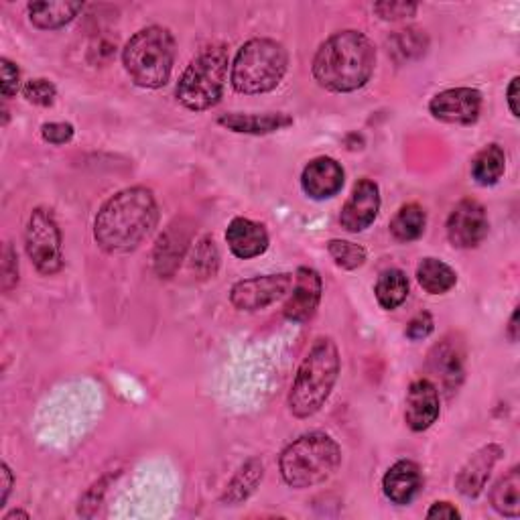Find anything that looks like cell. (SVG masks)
Segmentation results:
<instances>
[{
    "instance_id": "16",
    "label": "cell",
    "mask_w": 520,
    "mask_h": 520,
    "mask_svg": "<svg viewBox=\"0 0 520 520\" xmlns=\"http://www.w3.org/2000/svg\"><path fill=\"white\" fill-rule=\"evenodd\" d=\"M439 419V390L433 380L419 378L409 386L405 421L409 429L421 433Z\"/></svg>"
},
{
    "instance_id": "6",
    "label": "cell",
    "mask_w": 520,
    "mask_h": 520,
    "mask_svg": "<svg viewBox=\"0 0 520 520\" xmlns=\"http://www.w3.org/2000/svg\"><path fill=\"white\" fill-rule=\"evenodd\" d=\"M289 68V53L275 39H250L232 63V86L240 94H267L275 90Z\"/></svg>"
},
{
    "instance_id": "29",
    "label": "cell",
    "mask_w": 520,
    "mask_h": 520,
    "mask_svg": "<svg viewBox=\"0 0 520 520\" xmlns=\"http://www.w3.org/2000/svg\"><path fill=\"white\" fill-rule=\"evenodd\" d=\"M328 252L336 260V265L346 271H356L366 263V248L354 242L330 240Z\"/></svg>"
},
{
    "instance_id": "11",
    "label": "cell",
    "mask_w": 520,
    "mask_h": 520,
    "mask_svg": "<svg viewBox=\"0 0 520 520\" xmlns=\"http://www.w3.org/2000/svg\"><path fill=\"white\" fill-rule=\"evenodd\" d=\"M429 112L447 124H474L482 112V94L474 88H451L429 102Z\"/></svg>"
},
{
    "instance_id": "37",
    "label": "cell",
    "mask_w": 520,
    "mask_h": 520,
    "mask_svg": "<svg viewBox=\"0 0 520 520\" xmlns=\"http://www.w3.org/2000/svg\"><path fill=\"white\" fill-rule=\"evenodd\" d=\"M0 72H3V96H5V100H9L19 92L21 72L17 65L7 57L0 59Z\"/></svg>"
},
{
    "instance_id": "20",
    "label": "cell",
    "mask_w": 520,
    "mask_h": 520,
    "mask_svg": "<svg viewBox=\"0 0 520 520\" xmlns=\"http://www.w3.org/2000/svg\"><path fill=\"white\" fill-rule=\"evenodd\" d=\"M222 126L232 133L240 135H271L293 124V118L283 112H267V114H224L218 118Z\"/></svg>"
},
{
    "instance_id": "25",
    "label": "cell",
    "mask_w": 520,
    "mask_h": 520,
    "mask_svg": "<svg viewBox=\"0 0 520 520\" xmlns=\"http://www.w3.org/2000/svg\"><path fill=\"white\" fill-rule=\"evenodd\" d=\"M492 506L498 514L516 518L520 514V470L514 466L506 476H502L492 492H490Z\"/></svg>"
},
{
    "instance_id": "31",
    "label": "cell",
    "mask_w": 520,
    "mask_h": 520,
    "mask_svg": "<svg viewBox=\"0 0 520 520\" xmlns=\"http://www.w3.org/2000/svg\"><path fill=\"white\" fill-rule=\"evenodd\" d=\"M23 96L27 98V102L47 108V106H53V102L57 98V88L53 86V82H49L45 78H35L25 84Z\"/></svg>"
},
{
    "instance_id": "12",
    "label": "cell",
    "mask_w": 520,
    "mask_h": 520,
    "mask_svg": "<svg viewBox=\"0 0 520 520\" xmlns=\"http://www.w3.org/2000/svg\"><path fill=\"white\" fill-rule=\"evenodd\" d=\"M464 358H466V354H464L462 344L451 336L443 338L429 352L427 368L433 374V378L439 380V386L449 397L453 393H458V388L464 380Z\"/></svg>"
},
{
    "instance_id": "5",
    "label": "cell",
    "mask_w": 520,
    "mask_h": 520,
    "mask_svg": "<svg viewBox=\"0 0 520 520\" xmlns=\"http://www.w3.org/2000/svg\"><path fill=\"white\" fill-rule=\"evenodd\" d=\"M124 70L137 86L163 88L173 72L175 37L169 29L153 25L130 37L122 51Z\"/></svg>"
},
{
    "instance_id": "40",
    "label": "cell",
    "mask_w": 520,
    "mask_h": 520,
    "mask_svg": "<svg viewBox=\"0 0 520 520\" xmlns=\"http://www.w3.org/2000/svg\"><path fill=\"white\" fill-rule=\"evenodd\" d=\"M0 474H3V498H0V506H5L7 498L11 494V488H13V472L7 464H3V472Z\"/></svg>"
},
{
    "instance_id": "7",
    "label": "cell",
    "mask_w": 520,
    "mask_h": 520,
    "mask_svg": "<svg viewBox=\"0 0 520 520\" xmlns=\"http://www.w3.org/2000/svg\"><path fill=\"white\" fill-rule=\"evenodd\" d=\"M228 78V49L226 45H210L191 59L181 74L175 96L193 112H204L214 108L226 86Z\"/></svg>"
},
{
    "instance_id": "39",
    "label": "cell",
    "mask_w": 520,
    "mask_h": 520,
    "mask_svg": "<svg viewBox=\"0 0 520 520\" xmlns=\"http://www.w3.org/2000/svg\"><path fill=\"white\" fill-rule=\"evenodd\" d=\"M518 78H512V82H510V86H508V92H506V96H508V108H510V112H512V116H520L518 114Z\"/></svg>"
},
{
    "instance_id": "19",
    "label": "cell",
    "mask_w": 520,
    "mask_h": 520,
    "mask_svg": "<svg viewBox=\"0 0 520 520\" xmlns=\"http://www.w3.org/2000/svg\"><path fill=\"white\" fill-rule=\"evenodd\" d=\"M423 486L421 468L411 460H401L395 466H390L382 478L384 496L399 506H407L415 500Z\"/></svg>"
},
{
    "instance_id": "8",
    "label": "cell",
    "mask_w": 520,
    "mask_h": 520,
    "mask_svg": "<svg viewBox=\"0 0 520 520\" xmlns=\"http://www.w3.org/2000/svg\"><path fill=\"white\" fill-rule=\"evenodd\" d=\"M25 248L41 275H55L63 269L61 230L51 210L35 208L25 230Z\"/></svg>"
},
{
    "instance_id": "10",
    "label": "cell",
    "mask_w": 520,
    "mask_h": 520,
    "mask_svg": "<svg viewBox=\"0 0 520 520\" xmlns=\"http://www.w3.org/2000/svg\"><path fill=\"white\" fill-rule=\"evenodd\" d=\"M488 216L480 202L462 200L447 218V238L455 248L470 250L488 236Z\"/></svg>"
},
{
    "instance_id": "15",
    "label": "cell",
    "mask_w": 520,
    "mask_h": 520,
    "mask_svg": "<svg viewBox=\"0 0 520 520\" xmlns=\"http://www.w3.org/2000/svg\"><path fill=\"white\" fill-rule=\"evenodd\" d=\"M301 187L311 200H330L344 187V167L332 157H317L303 169Z\"/></svg>"
},
{
    "instance_id": "1",
    "label": "cell",
    "mask_w": 520,
    "mask_h": 520,
    "mask_svg": "<svg viewBox=\"0 0 520 520\" xmlns=\"http://www.w3.org/2000/svg\"><path fill=\"white\" fill-rule=\"evenodd\" d=\"M159 222V206L151 189L126 187L100 208L94 238L108 254L137 250Z\"/></svg>"
},
{
    "instance_id": "33",
    "label": "cell",
    "mask_w": 520,
    "mask_h": 520,
    "mask_svg": "<svg viewBox=\"0 0 520 520\" xmlns=\"http://www.w3.org/2000/svg\"><path fill=\"white\" fill-rule=\"evenodd\" d=\"M74 126L70 122H45L41 126V137L45 143L61 147L68 145L74 139Z\"/></svg>"
},
{
    "instance_id": "34",
    "label": "cell",
    "mask_w": 520,
    "mask_h": 520,
    "mask_svg": "<svg viewBox=\"0 0 520 520\" xmlns=\"http://www.w3.org/2000/svg\"><path fill=\"white\" fill-rule=\"evenodd\" d=\"M417 5L415 3H376L374 5V13L382 19V21H403L409 17H415L417 13Z\"/></svg>"
},
{
    "instance_id": "3",
    "label": "cell",
    "mask_w": 520,
    "mask_h": 520,
    "mask_svg": "<svg viewBox=\"0 0 520 520\" xmlns=\"http://www.w3.org/2000/svg\"><path fill=\"white\" fill-rule=\"evenodd\" d=\"M340 350L332 338H317L303 358L289 393V411L309 419L321 411L340 376Z\"/></svg>"
},
{
    "instance_id": "32",
    "label": "cell",
    "mask_w": 520,
    "mask_h": 520,
    "mask_svg": "<svg viewBox=\"0 0 520 520\" xmlns=\"http://www.w3.org/2000/svg\"><path fill=\"white\" fill-rule=\"evenodd\" d=\"M393 43H395L393 51L401 53L403 59H411V57H419L421 53H425L427 37L421 31L409 29V31H401L399 35H395Z\"/></svg>"
},
{
    "instance_id": "9",
    "label": "cell",
    "mask_w": 520,
    "mask_h": 520,
    "mask_svg": "<svg viewBox=\"0 0 520 520\" xmlns=\"http://www.w3.org/2000/svg\"><path fill=\"white\" fill-rule=\"evenodd\" d=\"M293 289V275H263L238 281L230 291V301L238 311H260L283 299Z\"/></svg>"
},
{
    "instance_id": "14",
    "label": "cell",
    "mask_w": 520,
    "mask_h": 520,
    "mask_svg": "<svg viewBox=\"0 0 520 520\" xmlns=\"http://www.w3.org/2000/svg\"><path fill=\"white\" fill-rule=\"evenodd\" d=\"M321 293H323V283H321L319 273L309 267L297 269V273L293 277L291 297L283 309L285 317L293 323L309 321L319 307Z\"/></svg>"
},
{
    "instance_id": "38",
    "label": "cell",
    "mask_w": 520,
    "mask_h": 520,
    "mask_svg": "<svg viewBox=\"0 0 520 520\" xmlns=\"http://www.w3.org/2000/svg\"><path fill=\"white\" fill-rule=\"evenodd\" d=\"M460 516H462L460 510L449 502H435L427 512V518H460Z\"/></svg>"
},
{
    "instance_id": "22",
    "label": "cell",
    "mask_w": 520,
    "mask_h": 520,
    "mask_svg": "<svg viewBox=\"0 0 520 520\" xmlns=\"http://www.w3.org/2000/svg\"><path fill=\"white\" fill-rule=\"evenodd\" d=\"M82 9V3H65V0H59V3H31L29 19L37 29L53 31L72 23Z\"/></svg>"
},
{
    "instance_id": "26",
    "label": "cell",
    "mask_w": 520,
    "mask_h": 520,
    "mask_svg": "<svg viewBox=\"0 0 520 520\" xmlns=\"http://www.w3.org/2000/svg\"><path fill=\"white\" fill-rule=\"evenodd\" d=\"M374 293L382 309L393 311L405 303L409 295V279L401 269H388L378 277Z\"/></svg>"
},
{
    "instance_id": "24",
    "label": "cell",
    "mask_w": 520,
    "mask_h": 520,
    "mask_svg": "<svg viewBox=\"0 0 520 520\" xmlns=\"http://www.w3.org/2000/svg\"><path fill=\"white\" fill-rule=\"evenodd\" d=\"M265 476V466L260 460H248L238 474L232 478V482L226 486V492L222 496L224 504L236 506L244 500L250 498V494H254V490L258 488V484L263 482Z\"/></svg>"
},
{
    "instance_id": "21",
    "label": "cell",
    "mask_w": 520,
    "mask_h": 520,
    "mask_svg": "<svg viewBox=\"0 0 520 520\" xmlns=\"http://www.w3.org/2000/svg\"><path fill=\"white\" fill-rule=\"evenodd\" d=\"M189 232L181 226V222L171 224L165 234H161L155 246V269L161 277H171L181 265V258L187 250Z\"/></svg>"
},
{
    "instance_id": "23",
    "label": "cell",
    "mask_w": 520,
    "mask_h": 520,
    "mask_svg": "<svg viewBox=\"0 0 520 520\" xmlns=\"http://www.w3.org/2000/svg\"><path fill=\"white\" fill-rule=\"evenodd\" d=\"M417 281L429 295H443L458 283V273L439 258H423L417 267Z\"/></svg>"
},
{
    "instance_id": "13",
    "label": "cell",
    "mask_w": 520,
    "mask_h": 520,
    "mask_svg": "<svg viewBox=\"0 0 520 520\" xmlns=\"http://www.w3.org/2000/svg\"><path fill=\"white\" fill-rule=\"evenodd\" d=\"M380 212V189L372 179H360L350 200L344 204L340 214V224L352 234H358L370 228Z\"/></svg>"
},
{
    "instance_id": "2",
    "label": "cell",
    "mask_w": 520,
    "mask_h": 520,
    "mask_svg": "<svg viewBox=\"0 0 520 520\" xmlns=\"http://www.w3.org/2000/svg\"><path fill=\"white\" fill-rule=\"evenodd\" d=\"M376 49L372 41L354 29L325 39L313 57L315 82L336 94L364 88L374 74Z\"/></svg>"
},
{
    "instance_id": "35",
    "label": "cell",
    "mask_w": 520,
    "mask_h": 520,
    "mask_svg": "<svg viewBox=\"0 0 520 520\" xmlns=\"http://www.w3.org/2000/svg\"><path fill=\"white\" fill-rule=\"evenodd\" d=\"M17 252L11 244H5L3 250V291L11 293L19 283V263Z\"/></svg>"
},
{
    "instance_id": "18",
    "label": "cell",
    "mask_w": 520,
    "mask_h": 520,
    "mask_svg": "<svg viewBox=\"0 0 520 520\" xmlns=\"http://www.w3.org/2000/svg\"><path fill=\"white\" fill-rule=\"evenodd\" d=\"M226 242L236 258L248 260L267 252L269 232L263 224L254 220L234 218L226 230Z\"/></svg>"
},
{
    "instance_id": "27",
    "label": "cell",
    "mask_w": 520,
    "mask_h": 520,
    "mask_svg": "<svg viewBox=\"0 0 520 520\" xmlns=\"http://www.w3.org/2000/svg\"><path fill=\"white\" fill-rule=\"evenodd\" d=\"M506 169V155L504 149L496 143L484 147L472 161V177L476 183L488 187L496 185Z\"/></svg>"
},
{
    "instance_id": "41",
    "label": "cell",
    "mask_w": 520,
    "mask_h": 520,
    "mask_svg": "<svg viewBox=\"0 0 520 520\" xmlns=\"http://www.w3.org/2000/svg\"><path fill=\"white\" fill-rule=\"evenodd\" d=\"M516 321H518V309H514V313H512V317H510V325H508V338H510L512 342H516V338H518V334H516V330H518Z\"/></svg>"
},
{
    "instance_id": "4",
    "label": "cell",
    "mask_w": 520,
    "mask_h": 520,
    "mask_svg": "<svg viewBox=\"0 0 520 520\" xmlns=\"http://www.w3.org/2000/svg\"><path fill=\"white\" fill-rule=\"evenodd\" d=\"M342 464V447L334 437L321 431L305 433L289 443L279 460L287 486L305 490L328 482Z\"/></svg>"
},
{
    "instance_id": "17",
    "label": "cell",
    "mask_w": 520,
    "mask_h": 520,
    "mask_svg": "<svg viewBox=\"0 0 520 520\" xmlns=\"http://www.w3.org/2000/svg\"><path fill=\"white\" fill-rule=\"evenodd\" d=\"M500 458H502L500 445H496V443L484 445L464 464L458 478H455V488H458V492L464 494L466 498L480 496Z\"/></svg>"
},
{
    "instance_id": "28",
    "label": "cell",
    "mask_w": 520,
    "mask_h": 520,
    "mask_svg": "<svg viewBox=\"0 0 520 520\" xmlns=\"http://www.w3.org/2000/svg\"><path fill=\"white\" fill-rule=\"evenodd\" d=\"M427 226V214L419 204H407L399 208L395 218L390 220V234L399 242H415L423 236Z\"/></svg>"
},
{
    "instance_id": "42",
    "label": "cell",
    "mask_w": 520,
    "mask_h": 520,
    "mask_svg": "<svg viewBox=\"0 0 520 520\" xmlns=\"http://www.w3.org/2000/svg\"><path fill=\"white\" fill-rule=\"evenodd\" d=\"M15 518H25V520H29L31 516H29V512H23V510H13V512H9L3 520H15Z\"/></svg>"
},
{
    "instance_id": "36",
    "label": "cell",
    "mask_w": 520,
    "mask_h": 520,
    "mask_svg": "<svg viewBox=\"0 0 520 520\" xmlns=\"http://www.w3.org/2000/svg\"><path fill=\"white\" fill-rule=\"evenodd\" d=\"M433 330H435V321H433V317H431V313H427V311H421V313H417L411 321H409V325H407V338L409 340H413V342H419V340H425V338H429L431 334H433Z\"/></svg>"
},
{
    "instance_id": "30",
    "label": "cell",
    "mask_w": 520,
    "mask_h": 520,
    "mask_svg": "<svg viewBox=\"0 0 520 520\" xmlns=\"http://www.w3.org/2000/svg\"><path fill=\"white\" fill-rule=\"evenodd\" d=\"M218 260H220V256H218V248H216L214 240H212L210 236H206V238H202V240L198 242V246H195L191 267H193V271L202 273V277L206 279V277L216 275Z\"/></svg>"
}]
</instances>
